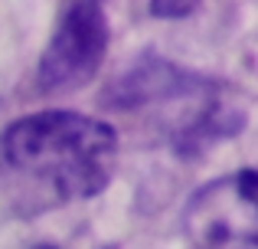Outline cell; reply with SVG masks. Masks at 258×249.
I'll return each mask as SVG.
<instances>
[{"mask_svg": "<svg viewBox=\"0 0 258 249\" xmlns=\"http://www.w3.org/2000/svg\"><path fill=\"white\" fill-rule=\"evenodd\" d=\"M196 4L200 0H151V13L154 17H164V20H176V17L193 13Z\"/></svg>", "mask_w": 258, "mask_h": 249, "instance_id": "277c9868", "label": "cell"}, {"mask_svg": "<svg viewBox=\"0 0 258 249\" xmlns=\"http://www.w3.org/2000/svg\"><path fill=\"white\" fill-rule=\"evenodd\" d=\"M183 230L196 249H258V171H235L189 197Z\"/></svg>", "mask_w": 258, "mask_h": 249, "instance_id": "7a4b0ae2", "label": "cell"}, {"mask_svg": "<svg viewBox=\"0 0 258 249\" xmlns=\"http://www.w3.org/2000/svg\"><path fill=\"white\" fill-rule=\"evenodd\" d=\"M39 249H52V246H39Z\"/></svg>", "mask_w": 258, "mask_h": 249, "instance_id": "5b68a950", "label": "cell"}, {"mask_svg": "<svg viewBox=\"0 0 258 249\" xmlns=\"http://www.w3.org/2000/svg\"><path fill=\"white\" fill-rule=\"evenodd\" d=\"M4 164L52 200L95 197L111 180L118 134L79 112H39L20 118L0 138Z\"/></svg>", "mask_w": 258, "mask_h": 249, "instance_id": "6da1fadb", "label": "cell"}, {"mask_svg": "<svg viewBox=\"0 0 258 249\" xmlns=\"http://www.w3.org/2000/svg\"><path fill=\"white\" fill-rule=\"evenodd\" d=\"M108 49V20L101 0H72L39 63V89L69 92L98 72Z\"/></svg>", "mask_w": 258, "mask_h": 249, "instance_id": "3957f363", "label": "cell"}]
</instances>
